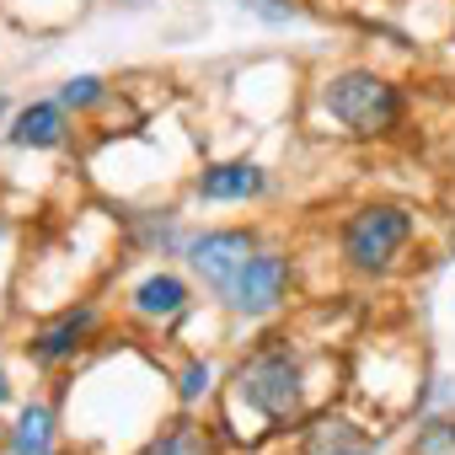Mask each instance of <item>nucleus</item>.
<instances>
[{
	"label": "nucleus",
	"mask_w": 455,
	"mask_h": 455,
	"mask_svg": "<svg viewBox=\"0 0 455 455\" xmlns=\"http://www.w3.org/2000/svg\"><path fill=\"white\" fill-rule=\"evenodd\" d=\"M450 258H455V236H450Z\"/></svg>",
	"instance_id": "19"
},
{
	"label": "nucleus",
	"mask_w": 455,
	"mask_h": 455,
	"mask_svg": "<svg viewBox=\"0 0 455 455\" xmlns=\"http://www.w3.org/2000/svg\"><path fill=\"white\" fill-rule=\"evenodd\" d=\"M182 252H188L193 274H198V279L225 300V295H231V284H236V274L252 263L258 236H252V231H204V236H193Z\"/></svg>",
	"instance_id": "4"
},
{
	"label": "nucleus",
	"mask_w": 455,
	"mask_h": 455,
	"mask_svg": "<svg viewBox=\"0 0 455 455\" xmlns=\"http://www.w3.org/2000/svg\"><path fill=\"white\" fill-rule=\"evenodd\" d=\"M412 236V214L402 204H364L343 220V263L354 274H386Z\"/></svg>",
	"instance_id": "2"
},
{
	"label": "nucleus",
	"mask_w": 455,
	"mask_h": 455,
	"mask_svg": "<svg viewBox=\"0 0 455 455\" xmlns=\"http://www.w3.org/2000/svg\"><path fill=\"white\" fill-rule=\"evenodd\" d=\"M412 455H455V412H439L418 428Z\"/></svg>",
	"instance_id": "14"
},
{
	"label": "nucleus",
	"mask_w": 455,
	"mask_h": 455,
	"mask_svg": "<svg viewBox=\"0 0 455 455\" xmlns=\"http://www.w3.org/2000/svg\"><path fill=\"white\" fill-rule=\"evenodd\" d=\"M236 6H242L252 22H263V28H295V22L306 17L300 0H236Z\"/></svg>",
	"instance_id": "15"
},
{
	"label": "nucleus",
	"mask_w": 455,
	"mask_h": 455,
	"mask_svg": "<svg viewBox=\"0 0 455 455\" xmlns=\"http://www.w3.org/2000/svg\"><path fill=\"white\" fill-rule=\"evenodd\" d=\"M12 396V380H6V370H0V402H6Z\"/></svg>",
	"instance_id": "17"
},
{
	"label": "nucleus",
	"mask_w": 455,
	"mask_h": 455,
	"mask_svg": "<svg viewBox=\"0 0 455 455\" xmlns=\"http://www.w3.org/2000/svg\"><path fill=\"white\" fill-rule=\"evenodd\" d=\"M60 102H65L70 113H92V108L108 102V81H102V76H70V81L60 86Z\"/></svg>",
	"instance_id": "13"
},
{
	"label": "nucleus",
	"mask_w": 455,
	"mask_h": 455,
	"mask_svg": "<svg viewBox=\"0 0 455 455\" xmlns=\"http://www.w3.org/2000/svg\"><path fill=\"white\" fill-rule=\"evenodd\" d=\"M6 450H12V455H49V450H54V407L28 402V407L17 412V428H12Z\"/></svg>",
	"instance_id": "11"
},
{
	"label": "nucleus",
	"mask_w": 455,
	"mask_h": 455,
	"mask_svg": "<svg viewBox=\"0 0 455 455\" xmlns=\"http://www.w3.org/2000/svg\"><path fill=\"white\" fill-rule=\"evenodd\" d=\"M300 455H375V434L359 428V423L343 418V412H327V418H316V423L306 428Z\"/></svg>",
	"instance_id": "8"
},
{
	"label": "nucleus",
	"mask_w": 455,
	"mask_h": 455,
	"mask_svg": "<svg viewBox=\"0 0 455 455\" xmlns=\"http://www.w3.org/2000/svg\"><path fill=\"white\" fill-rule=\"evenodd\" d=\"M49 455H54V450H49Z\"/></svg>",
	"instance_id": "20"
},
{
	"label": "nucleus",
	"mask_w": 455,
	"mask_h": 455,
	"mask_svg": "<svg viewBox=\"0 0 455 455\" xmlns=\"http://www.w3.org/2000/svg\"><path fill=\"white\" fill-rule=\"evenodd\" d=\"M0 118H6V97H0Z\"/></svg>",
	"instance_id": "18"
},
{
	"label": "nucleus",
	"mask_w": 455,
	"mask_h": 455,
	"mask_svg": "<svg viewBox=\"0 0 455 455\" xmlns=\"http://www.w3.org/2000/svg\"><path fill=\"white\" fill-rule=\"evenodd\" d=\"M322 108L332 124H343L354 140H380L402 124L407 102H402V86L386 81L380 70L370 65H348V70H332L322 81Z\"/></svg>",
	"instance_id": "1"
},
{
	"label": "nucleus",
	"mask_w": 455,
	"mask_h": 455,
	"mask_svg": "<svg viewBox=\"0 0 455 455\" xmlns=\"http://www.w3.org/2000/svg\"><path fill=\"white\" fill-rule=\"evenodd\" d=\"M209 380H214V370H209L204 359H188V364H182V375H177V396L193 407L198 396H209Z\"/></svg>",
	"instance_id": "16"
},
{
	"label": "nucleus",
	"mask_w": 455,
	"mask_h": 455,
	"mask_svg": "<svg viewBox=\"0 0 455 455\" xmlns=\"http://www.w3.org/2000/svg\"><path fill=\"white\" fill-rule=\"evenodd\" d=\"M65 140H70V108L60 97H38V102L17 108L6 124V145H17V150H60Z\"/></svg>",
	"instance_id": "6"
},
{
	"label": "nucleus",
	"mask_w": 455,
	"mask_h": 455,
	"mask_svg": "<svg viewBox=\"0 0 455 455\" xmlns=\"http://www.w3.org/2000/svg\"><path fill=\"white\" fill-rule=\"evenodd\" d=\"M134 311H140L145 322H172V316L188 311V284H182L177 274H145V279L134 284Z\"/></svg>",
	"instance_id": "10"
},
{
	"label": "nucleus",
	"mask_w": 455,
	"mask_h": 455,
	"mask_svg": "<svg viewBox=\"0 0 455 455\" xmlns=\"http://www.w3.org/2000/svg\"><path fill=\"white\" fill-rule=\"evenodd\" d=\"M236 396H242L258 418L290 423V418L300 412V402H306V391H300V359H295L290 348H258V354L236 370Z\"/></svg>",
	"instance_id": "3"
},
{
	"label": "nucleus",
	"mask_w": 455,
	"mask_h": 455,
	"mask_svg": "<svg viewBox=\"0 0 455 455\" xmlns=\"http://www.w3.org/2000/svg\"><path fill=\"white\" fill-rule=\"evenodd\" d=\"M97 327V311L92 306H76V311H65V316H54L38 338H33V359L38 364H65V359H76V348H81V338Z\"/></svg>",
	"instance_id": "9"
},
{
	"label": "nucleus",
	"mask_w": 455,
	"mask_h": 455,
	"mask_svg": "<svg viewBox=\"0 0 455 455\" xmlns=\"http://www.w3.org/2000/svg\"><path fill=\"white\" fill-rule=\"evenodd\" d=\"M193 188L204 204H247L268 193V172L258 161H220V166H204Z\"/></svg>",
	"instance_id": "7"
},
{
	"label": "nucleus",
	"mask_w": 455,
	"mask_h": 455,
	"mask_svg": "<svg viewBox=\"0 0 455 455\" xmlns=\"http://www.w3.org/2000/svg\"><path fill=\"white\" fill-rule=\"evenodd\" d=\"M284 295H290V258L258 247L252 263L236 274V284H231V295H225V306H231L236 316H247V322H258V316H274V311L284 306Z\"/></svg>",
	"instance_id": "5"
},
{
	"label": "nucleus",
	"mask_w": 455,
	"mask_h": 455,
	"mask_svg": "<svg viewBox=\"0 0 455 455\" xmlns=\"http://www.w3.org/2000/svg\"><path fill=\"white\" fill-rule=\"evenodd\" d=\"M145 455H214V439H209V428L177 418L172 428H161V434L145 444Z\"/></svg>",
	"instance_id": "12"
}]
</instances>
